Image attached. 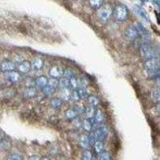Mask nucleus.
Wrapping results in <instances>:
<instances>
[{
  "label": "nucleus",
  "instance_id": "f257e3e1",
  "mask_svg": "<svg viewBox=\"0 0 160 160\" xmlns=\"http://www.w3.org/2000/svg\"><path fill=\"white\" fill-rule=\"evenodd\" d=\"M140 54L146 59L156 58L158 55V49L151 43H144L140 47Z\"/></svg>",
  "mask_w": 160,
  "mask_h": 160
},
{
  "label": "nucleus",
  "instance_id": "f03ea898",
  "mask_svg": "<svg viewBox=\"0 0 160 160\" xmlns=\"http://www.w3.org/2000/svg\"><path fill=\"white\" fill-rule=\"evenodd\" d=\"M115 18L118 22H124L128 18V10L122 4H118L113 10V13Z\"/></svg>",
  "mask_w": 160,
  "mask_h": 160
},
{
  "label": "nucleus",
  "instance_id": "7ed1b4c3",
  "mask_svg": "<svg viewBox=\"0 0 160 160\" xmlns=\"http://www.w3.org/2000/svg\"><path fill=\"white\" fill-rule=\"evenodd\" d=\"M113 10L109 4L101 6L97 11V16L101 22H107L111 16Z\"/></svg>",
  "mask_w": 160,
  "mask_h": 160
},
{
  "label": "nucleus",
  "instance_id": "20e7f679",
  "mask_svg": "<svg viewBox=\"0 0 160 160\" xmlns=\"http://www.w3.org/2000/svg\"><path fill=\"white\" fill-rule=\"evenodd\" d=\"M139 35V32L136 26L131 25L128 27L124 31V37L128 41H134Z\"/></svg>",
  "mask_w": 160,
  "mask_h": 160
},
{
  "label": "nucleus",
  "instance_id": "39448f33",
  "mask_svg": "<svg viewBox=\"0 0 160 160\" xmlns=\"http://www.w3.org/2000/svg\"><path fill=\"white\" fill-rule=\"evenodd\" d=\"M158 66H159V62L157 57L146 59L145 62H143V68L147 71L158 70Z\"/></svg>",
  "mask_w": 160,
  "mask_h": 160
},
{
  "label": "nucleus",
  "instance_id": "423d86ee",
  "mask_svg": "<svg viewBox=\"0 0 160 160\" xmlns=\"http://www.w3.org/2000/svg\"><path fill=\"white\" fill-rule=\"evenodd\" d=\"M94 132H95L97 141H102V142L108 137L109 131H108V128L105 125H100L99 127L97 128L95 131H94Z\"/></svg>",
  "mask_w": 160,
  "mask_h": 160
},
{
  "label": "nucleus",
  "instance_id": "0eeeda50",
  "mask_svg": "<svg viewBox=\"0 0 160 160\" xmlns=\"http://www.w3.org/2000/svg\"><path fill=\"white\" fill-rule=\"evenodd\" d=\"M6 78L9 82L12 83H16L21 80V75L18 71H9V72H6Z\"/></svg>",
  "mask_w": 160,
  "mask_h": 160
},
{
  "label": "nucleus",
  "instance_id": "6e6552de",
  "mask_svg": "<svg viewBox=\"0 0 160 160\" xmlns=\"http://www.w3.org/2000/svg\"><path fill=\"white\" fill-rule=\"evenodd\" d=\"M15 69H16V65L15 62L11 61H3L0 64V71L9 72V71H15Z\"/></svg>",
  "mask_w": 160,
  "mask_h": 160
},
{
  "label": "nucleus",
  "instance_id": "1a4fd4ad",
  "mask_svg": "<svg viewBox=\"0 0 160 160\" xmlns=\"http://www.w3.org/2000/svg\"><path fill=\"white\" fill-rule=\"evenodd\" d=\"M16 68L21 74H28L31 70V62L29 61H22L16 66Z\"/></svg>",
  "mask_w": 160,
  "mask_h": 160
},
{
  "label": "nucleus",
  "instance_id": "9d476101",
  "mask_svg": "<svg viewBox=\"0 0 160 160\" xmlns=\"http://www.w3.org/2000/svg\"><path fill=\"white\" fill-rule=\"evenodd\" d=\"M62 74H63V71L58 66H54L49 70V75H51V78H59L62 76Z\"/></svg>",
  "mask_w": 160,
  "mask_h": 160
},
{
  "label": "nucleus",
  "instance_id": "9b49d317",
  "mask_svg": "<svg viewBox=\"0 0 160 160\" xmlns=\"http://www.w3.org/2000/svg\"><path fill=\"white\" fill-rule=\"evenodd\" d=\"M34 81H35V85L42 90V88H44L46 86L48 85V78L45 75H39Z\"/></svg>",
  "mask_w": 160,
  "mask_h": 160
},
{
  "label": "nucleus",
  "instance_id": "f8f14e48",
  "mask_svg": "<svg viewBox=\"0 0 160 160\" xmlns=\"http://www.w3.org/2000/svg\"><path fill=\"white\" fill-rule=\"evenodd\" d=\"M30 62H31V69L34 70V71H39L43 67V61H42V58H38V57L33 58L32 61Z\"/></svg>",
  "mask_w": 160,
  "mask_h": 160
},
{
  "label": "nucleus",
  "instance_id": "ddd939ff",
  "mask_svg": "<svg viewBox=\"0 0 160 160\" xmlns=\"http://www.w3.org/2000/svg\"><path fill=\"white\" fill-rule=\"evenodd\" d=\"M104 119V115H103V112L101 109H97L95 111V115L91 118L92 120L93 123H101V122L103 121Z\"/></svg>",
  "mask_w": 160,
  "mask_h": 160
},
{
  "label": "nucleus",
  "instance_id": "4468645a",
  "mask_svg": "<svg viewBox=\"0 0 160 160\" xmlns=\"http://www.w3.org/2000/svg\"><path fill=\"white\" fill-rule=\"evenodd\" d=\"M37 90L35 87H29L27 88L24 91V97L28 98H32L36 96Z\"/></svg>",
  "mask_w": 160,
  "mask_h": 160
},
{
  "label": "nucleus",
  "instance_id": "2eb2a0df",
  "mask_svg": "<svg viewBox=\"0 0 160 160\" xmlns=\"http://www.w3.org/2000/svg\"><path fill=\"white\" fill-rule=\"evenodd\" d=\"M62 104H63V100L61 98H54L51 100V108L54 109H59L60 108H62Z\"/></svg>",
  "mask_w": 160,
  "mask_h": 160
},
{
  "label": "nucleus",
  "instance_id": "dca6fc26",
  "mask_svg": "<svg viewBox=\"0 0 160 160\" xmlns=\"http://www.w3.org/2000/svg\"><path fill=\"white\" fill-rule=\"evenodd\" d=\"M82 128H83V129L85 130L86 131L91 132V131H92L94 123H93L91 118H85V119L82 121Z\"/></svg>",
  "mask_w": 160,
  "mask_h": 160
},
{
  "label": "nucleus",
  "instance_id": "f3484780",
  "mask_svg": "<svg viewBox=\"0 0 160 160\" xmlns=\"http://www.w3.org/2000/svg\"><path fill=\"white\" fill-rule=\"evenodd\" d=\"M93 148L95 151V154L99 155L100 153H102L104 151V144L102 141H96L95 143L93 144Z\"/></svg>",
  "mask_w": 160,
  "mask_h": 160
},
{
  "label": "nucleus",
  "instance_id": "a211bd4d",
  "mask_svg": "<svg viewBox=\"0 0 160 160\" xmlns=\"http://www.w3.org/2000/svg\"><path fill=\"white\" fill-rule=\"evenodd\" d=\"M78 114L76 112V111L74 108H69V109H68L65 111L66 118L70 120L75 119L77 118V116H78Z\"/></svg>",
  "mask_w": 160,
  "mask_h": 160
},
{
  "label": "nucleus",
  "instance_id": "6ab92c4d",
  "mask_svg": "<svg viewBox=\"0 0 160 160\" xmlns=\"http://www.w3.org/2000/svg\"><path fill=\"white\" fill-rule=\"evenodd\" d=\"M79 145L82 148H88L89 147L90 144L88 135H81V137L79 138Z\"/></svg>",
  "mask_w": 160,
  "mask_h": 160
},
{
  "label": "nucleus",
  "instance_id": "aec40b11",
  "mask_svg": "<svg viewBox=\"0 0 160 160\" xmlns=\"http://www.w3.org/2000/svg\"><path fill=\"white\" fill-rule=\"evenodd\" d=\"M88 101L89 105L92 106L94 108L97 107V106L99 104V99H98V97L95 96V95H88Z\"/></svg>",
  "mask_w": 160,
  "mask_h": 160
},
{
  "label": "nucleus",
  "instance_id": "412c9836",
  "mask_svg": "<svg viewBox=\"0 0 160 160\" xmlns=\"http://www.w3.org/2000/svg\"><path fill=\"white\" fill-rule=\"evenodd\" d=\"M69 88H71L72 90H77L79 88L78 80L75 76H73L69 79Z\"/></svg>",
  "mask_w": 160,
  "mask_h": 160
},
{
  "label": "nucleus",
  "instance_id": "4be33fe9",
  "mask_svg": "<svg viewBox=\"0 0 160 160\" xmlns=\"http://www.w3.org/2000/svg\"><path fill=\"white\" fill-rule=\"evenodd\" d=\"M84 112L86 113V115L88 117V118H92L95 115V109L94 107L92 106H88V107H86L85 110H84Z\"/></svg>",
  "mask_w": 160,
  "mask_h": 160
},
{
  "label": "nucleus",
  "instance_id": "5701e85b",
  "mask_svg": "<svg viewBox=\"0 0 160 160\" xmlns=\"http://www.w3.org/2000/svg\"><path fill=\"white\" fill-rule=\"evenodd\" d=\"M71 90L70 88H66V89H62V93H61V98L63 100V102L65 101H69L71 99Z\"/></svg>",
  "mask_w": 160,
  "mask_h": 160
},
{
  "label": "nucleus",
  "instance_id": "b1692460",
  "mask_svg": "<svg viewBox=\"0 0 160 160\" xmlns=\"http://www.w3.org/2000/svg\"><path fill=\"white\" fill-rule=\"evenodd\" d=\"M58 86L62 89H66L69 88V79L64 77H61L60 80H58Z\"/></svg>",
  "mask_w": 160,
  "mask_h": 160
},
{
  "label": "nucleus",
  "instance_id": "393cba45",
  "mask_svg": "<svg viewBox=\"0 0 160 160\" xmlns=\"http://www.w3.org/2000/svg\"><path fill=\"white\" fill-rule=\"evenodd\" d=\"M11 142L9 140H3L2 139L0 141V150L2 151H7L11 148Z\"/></svg>",
  "mask_w": 160,
  "mask_h": 160
},
{
  "label": "nucleus",
  "instance_id": "a878e982",
  "mask_svg": "<svg viewBox=\"0 0 160 160\" xmlns=\"http://www.w3.org/2000/svg\"><path fill=\"white\" fill-rule=\"evenodd\" d=\"M90 5L93 9H97L102 5V0H89Z\"/></svg>",
  "mask_w": 160,
  "mask_h": 160
},
{
  "label": "nucleus",
  "instance_id": "bb28decb",
  "mask_svg": "<svg viewBox=\"0 0 160 160\" xmlns=\"http://www.w3.org/2000/svg\"><path fill=\"white\" fill-rule=\"evenodd\" d=\"M78 93V95H79L80 99H86V98H88V93L87 91V90L83 88H78L77 89Z\"/></svg>",
  "mask_w": 160,
  "mask_h": 160
},
{
  "label": "nucleus",
  "instance_id": "cd10ccee",
  "mask_svg": "<svg viewBox=\"0 0 160 160\" xmlns=\"http://www.w3.org/2000/svg\"><path fill=\"white\" fill-rule=\"evenodd\" d=\"M48 87L50 88H52L54 89H57L58 86V78H51L50 79H48Z\"/></svg>",
  "mask_w": 160,
  "mask_h": 160
},
{
  "label": "nucleus",
  "instance_id": "c85d7f7f",
  "mask_svg": "<svg viewBox=\"0 0 160 160\" xmlns=\"http://www.w3.org/2000/svg\"><path fill=\"white\" fill-rule=\"evenodd\" d=\"M82 160H93V155L90 150H85L82 152Z\"/></svg>",
  "mask_w": 160,
  "mask_h": 160
},
{
  "label": "nucleus",
  "instance_id": "c756f323",
  "mask_svg": "<svg viewBox=\"0 0 160 160\" xmlns=\"http://www.w3.org/2000/svg\"><path fill=\"white\" fill-rule=\"evenodd\" d=\"M151 98L154 101L158 102L160 99V95H159V90L158 89H154L151 91Z\"/></svg>",
  "mask_w": 160,
  "mask_h": 160
},
{
  "label": "nucleus",
  "instance_id": "7c9ffc66",
  "mask_svg": "<svg viewBox=\"0 0 160 160\" xmlns=\"http://www.w3.org/2000/svg\"><path fill=\"white\" fill-rule=\"evenodd\" d=\"M111 157L110 153L108 151H102L98 155V160H111Z\"/></svg>",
  "mask_w": 160,
  "mask_h": 160
},
{
  "label": "nucleus",
  "instance_id": "2f4dec72",
  "mask_svg": "<svg viewBox=\"0 0 160 160\" xmlns=\"http://www.w3.org/2000/svg\"><path fill=\"white\" fill-rule=\"evenodd\" d=\"M42 91L44 95H53V94L56 91V89H54V88H50V87H48V86H46L45 88H42Z\"/></svg>",
  "mask_w": 160,
  "mask_h": 160
},
{
  "label": "nucleus",
  "instance_id": "473e14b6",
  "mask_svg": "<svg viewBox=\"0 0 160 160\" xmlns=\"http://www.w3.org/2000/svg\"><path fill=\"white\" fill-rule=\"evenodd\" d=\"M8 160H23V158L21 155L17 154V153H11L8 155Z\"/></svg>",
  "mask_w": 160,
  "mask_h": 160
},
{
  "label": "nucleus",
  "instance_id": "72a5a7b5",
  "mask_svg": "<svg viewBox=\"0 0 160 160\" xmlns=\"http://www.w3.org/2000/svg\"><path fill=\"white\" fill-rule=\"evenodd\" d=\"M134 9H135L134 11H136V13L140 15V17H142V18H145V19H148L147 14H146L145 11H144L142 8H140L139 7H138V6H135V8H134Z\"/></svg>",
  "mask_w": 160,
  "mask_h": 160
},
{
  "label": "nucleus",
  "instance_id": "f704fd0d",
  "mask_svg": "<svg viewBox=\"0 0 160 160\" xmlns=\"http://www.w3.org/2000/svg\"><path fill=\"white\" fill-rule=\"evenodd\" d=\"M64 78H67L68 79H70L71 78H72L73 76H75V74H74V71L71 69H66L63 71V74H62Z\"/></svg>",
  "mask_w": 160,
  "mask_h": 160
},
{
  "label": "nucleus",
  "instance_id": "c9c22d12",
  "mask_svg": "<svg viewBox=\"0 0 160 160\" xmlns=\"http://www.w3.org/2000/svg\"><path fill=\"white\" fill-rule=\"evenodd\" d=\"M71 99H72L73 101H75V102H78V100L80 99L79 95H78V93L77 90H72V91H71Z\"/></svg>",
  "mask_w": 160,
  "mask_h": 160
},
{
  "label": "nucleus",
  "instance_id": "e433bc0d",
  "mask_svg": "<svg viewBox=\"0 0 160 160\" xmlns=\"http://www.w3.org/2000/svg\"><path fill=\"white\" fill-rule=\"evenodd\" d=\"M88 140H89V144L91 146H93V144L95 143V142L97 141L96 137H95V132H94V131H91L90 135H88Z\"/></svg>",
  "mask_w": 160,
  "mask_h": 160
},
{
  "label": "nucleus",
  "instance_id": "4c0bfd02",
  "mask_svg": "<svg viewBox=\"0 0 160 160\" xmlns=\"http://www.w3.org/2000/svg\"><path fill=\"white\" fill-rule=\"evenodd\" d=\"M74 109L76 111V112L78 114H81V113L84 112V110H85V108H84L83 106L81 105V104H75V107H74Z\"/></svg>",
  "mask_w": 160,
  "mask_h": 160
},
{
  "label": "nucleus",
  "instance_id": "58836bf2",
  "mask_svg": "<svg viewBox=\"0 0 160 160\" xmlns=\"http://www.w3.org/2000/svg\"><path fill=\"white\" fill-rule=\"evenodd\" d=\"M28 160H41V158H38L37 155H31L28 158Z\"/></svg>",
  "mask_w": 160,
  "mask_h": 160
},
{
  "label": "nucleus",
  "instance_id": "ea45409f",
  "mask_svg": "<svg viewBox=\"0 0 160 160\" xmlns=\"http://www.w3.org/2000/svg\"><path fill=\"white\" fill-rule=\"evenodd\" d=\"M41 160H51V158H50L49 157H47V156H43L41 158Z\"/></svg>",
  "mask_w": 160,
  "mask_h": 160
},
{
  "label": "nucleus",
  "instance_id": "a19ab883",
  "mask_svg": "<svg viewBox=\"0 0 160 160\" xmlns=\"http://www.w3.org/2000/svg\"><path fill=\"white\" fill-rule=\"evenodd\" d=\"M2 139V134L0 133V141H1Z\"/></svg>",
  "mask_w": 160,
  "mask_h": 160
}]
</instances>
